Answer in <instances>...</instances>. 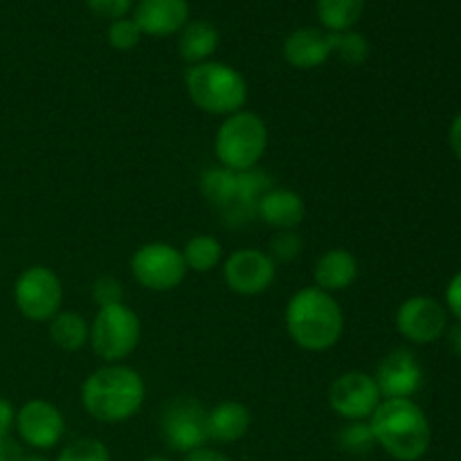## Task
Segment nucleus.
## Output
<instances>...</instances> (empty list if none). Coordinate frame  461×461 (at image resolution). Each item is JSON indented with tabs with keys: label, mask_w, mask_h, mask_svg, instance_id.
Masks as SVG:
<instances>
[{
	"label": "nucleus",
	"mask_w": 461,
	"mask_h": 461,
	"mask_svg": "<svg viewBox=\"0 0 461 461\" xmlns=\"http://www.w3.org/2000/svg\"><path fill=\"white\" fill-rule=\"evenodd\" d=\"M147 399L144 378L124 363L95 369L81 385V405L102 423H122L133 419Z\"/></svg>",
	"instance_id": "1"
},
{
	"label": "nucleus",
	"mask_w": 461,
	"mask_h": 461,
	"mask_svg": "<svg viewBox=\"0 0 461 461\" xmlns=\"http://www.w3.org/2000/svg\"><path fill=\"white\" fill-rule=\"evenodd\" d=\"M284 324L300 349L329 351L340 342L345 331V313L331 293L306 286L288 300Z\"/></svg>",
	"instance_id": "2"
},
{
	"label": "nucleus",
	"mask_w": 461,
	"mask_h": 461,
	"mask_svg": "<svg viewBox=\"0 0 461 461\" xmlns=\"http://www.w3.org/2000/svg\"><path fill=\"white\" fill-rule=\"evenodd\" d=\"M369 426L376 446L396 461H419L430 448V421L412 399H383Z\"/></svg>",
	"instance_id": "3"
},
{
	"label": "nucleus",
	"mask_w": 461,
	"mask_h": 461,
	"mask_svg": "<svg viewBox=\"0 0 461 461\" xmlns=\"http://www.w3.org/2000/svg\"><path fill=\"white\" fill-rule=\"evenodd\" d=\"M185 88L194 106L210 115H234L243 111L248 102L246 77L237 68L221 61L189 66L185 72Z\"/></svg>",
	"instance_id": "4"
},
{
	"label": "nucleus",
	"mask_w": 461,
	"mask_h": 461,
	"mask_svg": "<svg viewBox=\"0 0 461 461\" xmlns=\"http://www.w3.org/2000/svg\"><path fill=\"white\" fill-rule=\"evenodd\" d=\"M268 149V126L252 111H239L223 117L214 140V153L221 167L232 171L255 169Z\"/></svg>",
	"instance_id": "5"
},
{
	"label": "nucleus",
	"mask_w": 461,
	"mask_h": 461,
	"mask_svg": "<svg viewBox=\"0 0 461 461\" xmlns=\"http://www.w3.org/2000/svg\"><path fill=\"white\" fill-rule=\"evenodd\" d=\"M142 338V322L140 315L124 302L120 304L99 306L97 315L90 322V347L95 356L104 363H122L129 358L140 345Z\"/></svg>",
	"instance_id": "6"
},
{
	"label": "nucleus",
	"mask_w": 461,
	"mask_h": 461,
	"mask_svg": "<svg viewBox=\"0 0 461 461\" xmlns=\"http://www.w3.org/2000/svg\"><path fill=\"white\" fill-rule=\"evenodd\" d=\"M187 273L183 252L165 241L144 243L131 257V275L140 286L151 293L176 291Z\"/></svg>",
	"instance_id": "7"
},
{
	"label": "nucleus",
	"mask_w": 461,
	"mask_h": 461,
	"mask_svg": "<svg viewBox=\"0 0 461 461\" xmlns=\"http://www.w3.org/2000/svg\"><path fill=\"white\" fill-rule=\"evenodd\" d=\"M207 412L210 410L194 396H176L162 408V439L167 441L171 450H178L185 455L205 448V444L210 441Z\"/></svg>",
	"instance_id": "8"
},
{
	"label": "nucleus",
	"mask_w": 461,
	"mask_h": 461,
	"mask_svg": "<svg viewBox=\"0 0 461 461\" xmlns=\"http://www.w3.org/2000/svg\"><path fill=\"white\" fill-rule=\"evenodd\" d=\"M14 304L30 322H50L61 311L63 284L48 266H32L14 284Z\"/></svg>",
	"instance_id": "9"
},
{
	"label": "nucleus",
	"mask_w": 461,
	"mask_h": 461,
	"mask_svg": "<svg viewBox=\"0 0 461 461\" xmlns=\"http://www.w3.org/2000/svg\"><path fill=\"white\" fill-rule=\"evenodd\" d=\"M221 266L225 286L243 297L261 295L277 279V264L259 248H239Z\"/></svg>",
	"instance_id": "10"
},
{
	"label": "nucleus",
	"mask_w": 461,
	"mask_h": 461,
	"mask_svg": "<svg viewBox=\"0 0 461 461\" xmlns=\"http://www.w3.org/2000/svg\"><path fill=\"white\" fill-rule=\"evenodd\" d=\"M381 401L374 376L360 369L340 374L329 387V405L345 421H369Z\"/></svg>",
	"instance_id": "11"
},
{
	"label": "nucleus",
	"mask_w": 461,
	"mask_h": 461,
	"mask_svg": "<svg viewBox=\"0 0 461 461\" xmlns=\"http://www.w3.org/2000/svg\"><path fill=\"white\" fill-rule=\"evenodd\" d=\"M396 329L414 345H432L448 329V311L435 297H408L396 311Z\"/></svg>",
	"instance_id": "12"
},
{
	"label": "nucleus",
	"mask_w": 461,
	"mask_h": 461,
	"mask_svg": "<svg viewBox=\"0 0 461 461\" xmlns=\"http://www.w3.org/2000/svg\"><path fill=\"white\" fill-rule=\"evenodd\" d=\"M16 430L27 446L50 450L66 435V419L61 410L45 399H32L16 410Z\"/></svg>",
	"instance_id": "13"
},
{
	"label": "nucleus",
	"mask_w": 461,
	"mask_h": 461,
	"mask_svg": "<svg viewBox=\"0 0 461 461\" xmlns=\"http://www.w3.org/2000/svg\"><path fill=\"white\" fill-rule=\"evenodd\" d=\"M383 399H412L423 385V369L410 349H394L374 374Z\"/></svg>",
	"instance_id": "14"
},
{
	"label": "nucleus",
	"mask_w": 461,
	"mask_h": 461,
	"mask_svg": "<svg viewBox=\"0 0 461 461\" xmlns=\"http://www.w3.org/2000/svg\"><path fill=\"white\" fill-rule=\"evenodd\" d=\"M133 21L147 36L167 39L189 23L187 0H138L133 7Z\"/></svg>",
	"instance_id": "15"
},
{
	"label": "nucleus",
	"mask_w": 461,
	"mask_h": 461,
	"mask_svg": "<svg viewBox=\"0 0 461 461\" xmlns=\"http://www.w3.org/2000/svg\"><path fill=\"white\" fill-rule=\"evenodd\" d=\"M331 57V34L320 27H302V30L291 32L284 41V59L300 70L324 66Z\"/></svg>",
	"instance_id": "16"
},
{
	"label": "nucleus",
	"mask_w": 461,
	"mask_h": 461,
	"mask_svg": "<svg viewBox=\"0 0 461 461\" xmlns=\"http://www.w3.org/2000/svg\"><path fill=\"white\" fill-rule=\"evenodd\" d=\"M306 205L302 196L286 187H270L257 203V219L268 223L270 228L295 230L304 221Z\"/></svg>",
	"instance_id": "17"
},
{
	"label": "nucleus",
	"mask_w": 461,
	"mask_h": 461,
	"mask_svg": "<svg viewBox=\"0 0 461 461\" xmlns=\"http://www.w3.org/2000/svg\"><path fill=\"white\" fill-rule=\"evenodd\" d=\"M358 277V259L345 248H331L324 252L313 268L315 286L324 293L347 291Z\"/></svg>",
	"instance_id": "18"
},
{
	"label": "nucleus",
	"mask_w": 461,
	"mask_h": 461,
	"mask_svg": "<svg viewBox=\"0 0 461 461\" xmlns=\"http://www.w3.org/2000/svg\"><path fill=\"white\" fill-rule=\"evenodd\" d=\"M250 410L239 401H223L207 412L210 439L219 441V444H234V441L243 439L250 430Z\"/></svg>",
	"instance_id": "19"
},
{
	"label": "nucleus",
	"mask_w": 461,
	"mask_h": 461,
	"mask_svg": "<svg viewBox=\"0 0 461 461\" xmlns=\"http://www.w3.org/2000/svg\"><path fill=\"white\" fill-rule=\"evenodd\" d=\"M219 30L210 21H189L178 32V52L189 66H198V63L212 61L219 50Z\"/></svg>",
	"instance_id": "20"
},
{
	"label": "nucleus",
	"mask_w": 461,
	"mask_h": 461,
	"mask_svg": "<svg viewBox=\"0 0 461 461\" xmlns=\"http://www.w3.org/2000/svg\"><path fill=\"white\" fill-rule=\"evenodd\" d=\"M90 324L75 311H59L50 320V340L63 351H79L88 345Z\"/></svg>",
	"instance_id": "21"
},
{
	"label": "nucleus",
	"mask_w": 461,
	"mask_h": 461,
	"mask_svg": "<svg viewBox=\"0 0 461 461\" xmlns=\"http://www.w3.org/2000/svg\"><path fill=\"white\" fill-rule=\"evenodd\" d=\"M201 192L207 203L216 205L219 210H228L237 203L239 194V171L214 167L201 176Z\"/></svg>",
	"instance_id": "22"
},
{
	"label": "nucleus",
	"mask_w": 461,
	"mask_h": 461,
	"mask_svg": "<svg viewBox=\"0 0 461 461\" xmlns=\"http://www.w3.org/2000/svg\"><path fill=\"white\" fill-rule=\"evenodd\" d=\"M180 252H183L187 270H194V273H210L216 266L223 264V246L212 234L192 237Z\"/></svg>",
	"instance_id": "23"
},
{
	"label": "nucleus",
	"mask_w": 461,
	"mask_h": 461,
	"mask_svg": "<svg viewBox=\"0 0 461 461\" xmlns=\"http://www.w3.org/2000/svg\"><path fill=\"white\" fill-rule=\"evenodd\" d=\"M318 18L327 32L354 30L365 12V0H318Z\"/></svg>",
	"instance_id": "24"
},
{
	"label": "nucleus",
	"mask_w": 461,
	"mask_h": 461,
	"mask_svg": "<svg viewBox=\"0 0 461 461\" xmlns=\"http://www.w3.org/2000/svg\"><path fill=\"white\" fill-rule=\"evenodd\" d=\"M331 34V48L333 54L340 57L342 63L347 66H363L369 59V41L360 32L347 30V32H329Z\"/></svg>",
	"instance_id": "25"
},
{
	"label": "nucleus",
	"mask_w": 461,
	"mask_h": 461,
	"mask_svg": "<svg viewBox=\"0 0 461 461\" xmlns=\"http://www.w3.org/2000/svg\"><path fill=\"white\" fill-rule=\"evenodd\" d=\"M336 441L342 453L356 455V457L372 453V448L376 446L369 421H347V426H342L338 432Z\"/></svg>",
	"instance_id": "26"
},
{
	"label": "nucleus",
	"mask_w": 461,
	"mask_h": 461,
	"mask_svg": "<svg viewBox=\"0 0 461 461\" xmlns=\"http://www.w3.org/2000/svg\"><path fill=\"white\" fill-rule=\"evenodd\" d=\"M57 461H111L106 444L93 437L75 439L59 453Z\"/></svg>",
	"instance_id": "27"
},
{
	"label": "nucleus",
	"mask_w": 461,
	"mask_h": 461,
	"mask_svg": "<svg viewBox=\"0 0 461 461\" xmlns=\"http://www.w3.org/2000/svg\"><path fill=\"white\" fill-rule=\"evenodd\" d=\"M302 248H304V243H302V237L295 230H279L270 239L268 257L275 264H291L302 255Z\"/></svg>",
	"instance_id": "28"
},
{
	"label": "nucleus",
	"mask_w": 461,
	"mask_h": 461,
	"mask_svg": "<svg viewBox=\"0 0 461 461\" xmlns=\"http://www.w3.org/2000/svg\"><path fill=\"white\" fill-rule=\"evenodd\" d=\"M106 36L111 48L120 50V52H129V50L138 48L140 39H142V32H140L138 23L133 18H120V21H113L108 25Z\"/></svg>",
	"instance_id": "29"
},
{
	"label": "nucleus",
	"mask_w": 461,
	"mask_h": 461,
	"mask_svg": "<svg viewBox=\"0 0 461 461\" xmlns=\"http://www.w3.org/2000/svg\"><path fill=\"white\" fill-rule=\"evenodd\" d=\"M122 297H124V288L111 275H102L93 282V300L97 302V306L120 304Z\"/></svg>",
	"instance_id": "30"
},
{
	"label": "nucleus",
	"mask_w": 461,
	"mask_h": 461,
	"mask_svg": "<svg viewBox=\"0 0 461 461\" xmlns=\"http://www.w3.org/2000/svg\"><path fill=\"white\" fill-rule=\"evenodd\" d=\"M90 12L106 21H120L126 18V14L135 7V0H86Z\"/></svg>",
	"instance_id": "31"
},
{
	"label": "nucleus",
	"mask_w": 461,
	"mask_h": 461,
	"mask_svg": "<svg viewBox=\"0 0 461 461\" xmlns=\"http://www.w3.org/2000/svg\"><path fill=\"white\" fill-rule=\"evenodd\" d=\"M446 311H450L461 322V270L446 286Z\"/></svg>",
	"instance_id": "32"
},
{
	"label": "nucleus",
	"mask_w": 461,
	"mask_h": 461,
	"mask_svg": "<svg viewBox=\"0 0 461 461\" xmlns=\"http://www.w3.org/2000/svg\"><path fill=\"white\" fill-rule=\"evenodd\" d=\"M14 426H16V410H14L12 401L0 396V439L9 437Z\"/></svg>",
	"instance_id": "33"
},
{
	"label": "nucleus",
	"mask_w": 461,
	"mask_h": 461,
	"mask_svg": "<svg viewBox=\"0 0 461 461\" xmlns=\"http://www.w3.org/2000/svg\"><path fill=\"white\" fill-rule=\"evenodd\" d=\"M25 455H23V448L18 446V441H14L12 437H3L0 439V461H21Z\"/></svg>",
	"instance_id": "34"
},
{
	"label": "nucleus",
	"mask_w": 461,
	"mask_h": 461,
	"mask_svg": "<svg viewBox=\"0 0 461 461\" xmlns=\"http://www.w3.org/2000/svg\"><path fill=\"white\" fill-rule=\"evenodd\" d=\"M185 461H232L228 455L219 453V450H212V448H198L194 453H187Z\"/></svg>",
	"instance_id": "35"
},
{
	"label": "nucleus",
	"mask_w": 461,
	"mask_h": 461,
	"mask_svg": "<svg viewBox=\"0 0 461 461\" xmlns=\"http://www.w3.org/2000/svg\"><path fill=\"white\" fill-rule=\"evenodd\" d=\"M448 142H450V149H453V153L457 156V160L461 162V113L455 117L453 124H450Z\"/></svg>",
	"instance_id": "36"
},
{
	"label": "nucleus",
	"mask_w": 461,
	"mask_h": 461,
	"mask_svg": "<svg viewBox=\"0 0 461 461\" xmlns=\"http://www.w3.org/2000/svg\"><path fill=\"white\" fill-rule=\"evenodd\" d=\"M448 333V347L457 358H461V322H455L453 327L446 329Z\"/></svg>",
	"instance_id": "37"
},
{
	"label": "nucleus",
	"mask_w": 461,
	"mask_h": 461,
	"mask_svg": "<svg viewBox=\"0 0 461 461\" xmlns=\"http://www.w3.org/2000/svg\"><path fill=\"white\" fill-rule=\"evenodd\" d=\"M21 461H50V459L43 457V455H30V457H23Z\"/></svg>",
	"instance_id": "38"
},
{
	"label": "nucleus",
	"mask_w": 461,
	"mask_h": 461,
	"mask_svg": "<svg viewBox=\"0 0 461 461\" xmlns=\"http://www.w3.org/2000/svg\"><path fill=\"white\" fill-rule=\"evenodd\" d=\"M144 461H171V459H167V457H149V459H144Z\"/></svg>",
	"instance_id": "39"
}]
</instances>
